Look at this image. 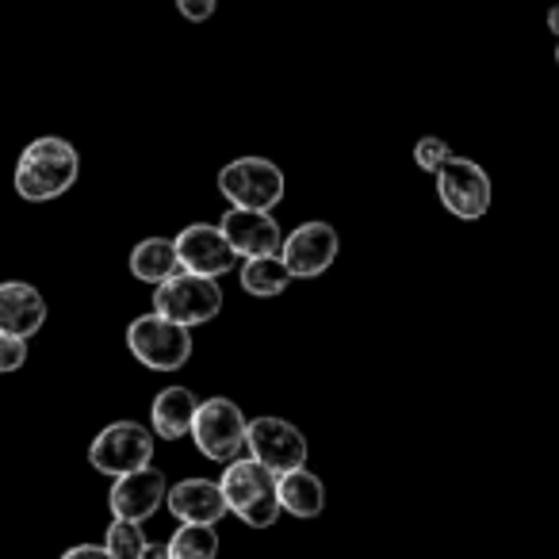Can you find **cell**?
Listing matches in <instances>:
<instances>
[{
    "instance_id": "484cf974",
    "label": "cell",
    "mask_w": 559,
    "mask_h": 559,
    "mask_svg": "<svg viewBox=\"0 0 559 559\" xmlns=\"http://www.w3.org/2000/svg\"><path fill=\"white\" fill-rule=\"evenodd\" d=\"M142 559H169V548H165V544H146Z\"/></svg>"
},
{
    "instance_id": "ac0fdd59",
    "label": "cell",
    "mask_w": 559,
    "mask_h": 559,
    "mask_svg": "<svg viewBox=\"0 0 559 559\" xmlns=\"http://www.w3.org/2000/svg\"><path fill=\"white\" fill-rule=\"evenodd\" d=\"M131 272L146 284H165L173 280L180 269V257H177V241L173 238H142L139 246L131 249Z\"/></svg>"
},
{
    "instance_id": "ffe728a7",
    "label": "cell",
    "mask_w": 559,
    "mask_h": 559,
    "mask_svg": "<svg viewBox=\"0 0 559 559\" xmlns=\"http://www.w3.org/2000/svg\"><path fill=\"white\" fill-rule=\"evenodd\" d=\"M165 548H169V559H215L218 556L215 525H180Z\"/></svg>"
},
{
    "instance_id": "8fae6325",
    "label": "cell",
    "mask_w": 559,
    "mask_h": 559,
    "mask_svg": "<svg viewBox=\"0 0 559 559\" xmlns=\"http://www.w3.org/2000/svg\"><path fill=\"white\" fill-rule=\"evenodd\" d=\"M337 246L342 241H337V230L330 223H304L284 238L280 257H284L296 280H314L337 261Z\"/></svg>"
},
{
    "instance_id": "ba28073f",
    "label": "cell",
    "mask_w": 559,
    "mask_h": 559,
    "mask_svg": "<svg viewBox=\"0 0 559 559\" xmlns=\"http://www.w3.org/2000/svg\"><path fill=\"white\" fill-rule=\"evenodd\" d=\"M437 195H441L449 215L464 218V223H475V218H483L490 207V177L472 157L452 154L449 162L441 165V173H437Z\"/></svg>"
},
{
    "instance_id": "4316f807",
    "label": "cell",
    "mask_w": 559,
    "mask_h": 559,
    "mask_svg": "<svg viewBox=\"0 0 559 559\" xmlns=\"http://www.w3.org/2000/svg\"><path fill=\"white\" fill-rule=\"evenodd\" d=\"M548 27H551V32H556V35H559V4H556V9H551V12H548Z\"/></svg>"
},
{
    "instance_id": "2e32d148",
    "label": "cell",
    "mask_w": 559,
    "mask_h": 559,
    "mask_svg": "<svg viewBox=\"0 0 559 559\" xmlns=\"http://www.w3.org/2000/svg\"><path fill=\"white\" fill-rule=\"evenodd\" d=\"M195 414H200V399L188 388H165L154 399V433L165 441H177V437H192Z\"/></svg>"
},
{
    "instance_id": "d6986e66",
    "label": "cell",
    "mask_w": 559,
    "mask_h": 559,
    "mask_svg": "<svg viewBox=\"0 0 559 559\" xmlns=\"http://www.w3.org/2000/svg\"><path fill=\"white\" fill-rule=\"evenodd\" d=\"M292 269L284 264V257L272 253V257H249L241 264V288L257 299H272V296H284L292 284Z\"/></svg>"
},
{
    "instance_id": "52a82bcc",
    "label": "cell",
    "mask_w": 559,
    "mask_h": 559,
    "mask_svg": "<svg viewBox=\"0 0 559 559\" xmlns=\"http://www.w3.org/2000/svg\"><path fill=\"white\" fill-rule=\"evenodd\" d=\"M192 441L207 460L230 464V460H238L241 449H246L249 421H246V414L238 411V403H230V399H207V403H200V414H195Z\"/></svg>"
},
{
    "instance_id": "83f0119b",
    "label": "cell",
    "mask_w": 559,
    "mask_h": 559,
    "mask_svg": "<svg viewBox=\"0 0 559 559\" xmlns=\"http://www.w3.org/2000/svg\"><path fill=\"white\" fill-rule=\"evenodd\" d=\"M556 62H559V50H556Z\"/></svg>"
},
{
    "instance_id": "9a60e30c",
    "label": "cell",
    "mask_w": 559,
    "mask_h": 559,
    "mask_svg": "<svg viewBox=\"0 0 559 559\" xmlns=\"http://www.w3.org/2000/svg\"><path fill=\"white\" fill-rule=\"evenodd\" d=\"M47 322V299L39 296V288L9 280L0 284V334L12 337H35Z\"/></svg>"
},
{
    "instance_id": "603a6c76",
    "label": "cell",
    "mask_w": 559,
    "mask_h": 559,
    "mask_svg": "<svg viewBox=\"0 0 559 559\" xmlns=\"http://www.w3.org/2000/svg\"><path fill=\"white\" fill-rule=\"evenodd\" d=\"M27 360V337H12V334H0V376L20 372Z\"/></svg>"
},
{
    "instance_id": "e0dca14e",
    "label": "cell",
    "mask_w": 559,
    "mask_h": 559,
    "mask_svg": "<svg viewBox=\"0 0 559 559\" xmlns=\"http://www.w3.org/2000/svg\"><path fill=\"white\" fill-rule=\"evenodd\" d=\"M276 490H280V506H284L292 518H319V513L326 510V487H322L319 475L307 472V467L280 475Z\"/></svg>"
},
{
    "instance_id": "277c9868",
    "label": "cell",
    "mask_w": 559,
    "mask_h": 559,
    "mask_svg": "<svg viewBox=\"0 0 559 559\" xmlns=\"http://www.w3.org/2000/svg\"><path fill=\"white\" fill-rule=\"evenodd\" d=\"M127 345H131L134 360L154 372H177L192 357V334L177 322L162 319V314H142L127 326Z\"/></svg>"
},
{
    "instance_id": "4fadbf2b",
    "label": "cell",
    "mask_w": 559,
    "mask_h": 559,
    "mask_svg": "<svg viewBox=\"0 0 559 559\" xmlns=\"http://www.w3.org/2000/svg\"><path fill=\"white\" fill-rule=\"evenodd\" d=\"M223 234L234 246L238 257H272L284 249V234H280L272 211H249V207H230L223 215Z\"/></svg>"
},
{
    "instance_id": "7c38bea8",
    "label": "cell",
    "mask_w": 559,
    "mask_h": 559,
    "mask_svg": "<svg viewBox=\"0 0 559 559\" xmlns=\"http://www.w3.org/2000/svg\"><path fill=\"white\" fill-rule=\"evenodd\" d=\"M169 495V483L157 467H139L131 475H119L111 483V495H108V506H111V518L119 521H146L157 513V506L165 502Z\"/></svg>"
},
{
    "instance_id": "44dd1931",
    "label": "cell",
    "mask_w": 559,
    "mask_h": 559,
    "mask_svg": "<svg viewBox=\"0 0 559 559\" xmlns=\"http://www.w3.org/2000/svg\"><path fill=\"white\" fill-rule=\"evenodd\" d=\"M104 548H108L116 559H142V551H146V536H142L139 521H119V518L111 521Z\"/></svg>"
},
{
    "instance_id": "9c48e42d",
    "label": "cell",
    "mask_w": 559,
    "mask_h": 559,
    "mask_svg": "<svg viewBox=\"0 0 559 559\" xmlns=\"http://www.w3.org/2000/svg\"><path fill=\"white\" fill-rule=\"evenodd\" d=\"M249 456L264 464L272 475H288L307 464V437L284 418H257L249 421Z\"/></svg>"
},
{
    "instance_id": "5bb4252c",
    "label": "cell",
    "mask_w": 559,
    "mask_h": 559,
    "mask_svg": "<svg viewBox=\"0 0 559 559\" xmlns=\"http://www.w3.org/2000/svg\"><path fill=\"white\" fill-rule=\"evenodd\" d=\"M165 502H169L173 518L185 521V525H218L223 513H230L223 483L211 479H180L177 487H169Z\"/></svg>"
},
{
    "instance_id": "cb8c5ba5",
    "label": "cell",
    "mask_w": 559,
    "mask_h": 559,
    "mask_svg": "<svg viewBox=\"0 0 559 559\" xmlns=\"http://www.w3.org/2000/svg\"><path fill=\"white\" fill-rule=\"evenodd\" d=\"M218 0H177V9L185 20H192V24H203V20H211V12H215Z\"/></svg>"
},
{
    "instance_id": "30bf717a",
    "label": "cell",
    "mask_w": 559,
    "mask_h": 559,
    "mask_svg": "<svg viewBox=\"0 0 559 559\" xmlns=\"http://www.w3.org/2000/svg\"><path fill=\"white\" fill-rule=\"evenodd\" d=\"M177 257H180V269L195 272V276H226V272L238 264V253L234 246L226 241L223 226H207V223H192L177 234Z\"/></svg>"
},
{
    "instance_id": "7a4b0ae2",
    "label": "cell",
    "mask_w": 559,
    "mask_h": 559,
    "mask_svg": "<svg viewBox=\"0 0 559 559\" xmlns=\"http://www.w3.org/2000/svg\"><path fill=\"white\" fill-rule=\"evenodd\" d=\"M276 479L264 464H257L253 456L249 460H230L223 483V495H226V506L230 513H238L249 528H269L276 525L280 518V490H276Z\"/></svg>"
},
{
    "instance_id": "8992f818",
    "label": "cell",
    "mask_w": 559,
    "mask_h": 559,
    "mask_svg": "<svg viewBox=\"0 0 559 559\" xmlns=\"http://www.w3.org/2000/svg\"><path fill=\"white\" fill-rule=\"evenodd\" d=\"M218 192L234 207L249 211H272L284 200V173L264 157H238V162L218 169Z\"/></svg>"
},
{
    "instance_id": "6da1fadb",
    "label": "cell",
    "mask_w": 559,
    "mask_h": 559,
    "mask_svg": "<svg viewBox=\"0 0 559 559\" xmlns=\"http://www.w3.org/2000/svg\"><path fill=\"white\" fill-rule=\"evenodd\" d=\"M78 173H81L78 150H73L66 139L43 134V139L27 142V150L20 154L16 192L32 203L58 200V195H66L73 185H78Z\"/></svg>"
},
{
    "instance_id": "5b68a950",
    "label": "cell",
    "mask_w": 559,
    "mask_h": 559,
    "mask_svg": "<svg viewBox=\"0 0 559 559\" xmlns=\"http://www.w3.org/2000/svg\"><path fill=\"white\" fill-rule=\"evenodd\" d=\"M88 464L111 479L150 467L154 464V433L139 421H111L88 444Z\"/></svg>"
},
{
    "instance_id": "7402d4cb",
    "label": "cell",
    "mask_w": 559,
    "mask_h": 559,
    "mask_svg": "<svg viewBox=\"0 0 559 559\" xmlns=\"http://www.w3.org/2000/svg\"><path fill=\"white\" fill-rule=\"evenodd\" d=\"M452 157V150L444 146L441 139H421L418 146H414V162H418V169L426 173H441V165Z\"/></svg>"
},
{
    "instance_id": "d4e9b609",
    "label": "cell",
    "mask_w": 559,
    "mask_h": 559,
    "mask_svg": "<svg viewBox=\"0 0 559 559\" xmlns=\"http://www.w3.org/2000/svg\"><path fill=\"white\" fill-rule=\"evenodd\" d=\"M58 559H116V556H111L104 544H78V548H70L66 556H58Z\"/></svg>"
},
{
    "instance_id": "3957f363",
    "label": "cell",
    "mask_w": 559,
    "mask_h": 559,
    "mask_svg": "<svg viewBox=\"0 0 559 559\" xmlns=\"http://www.w3.org/2000/svg\"><path fill=\"white\" fill-rule=\"evenodd\" d=\"M154 311L185 330L203 326V322H211L218 311H223V288H218V280H211V276L177 272L173 280L157 284Z\"/></svg>"
}]
</instances>
